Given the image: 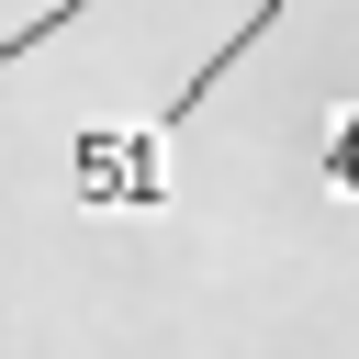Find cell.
I'll list each match as a JSON object with an SVG mask.
<instances>
[{
  "label": "cell",
  "instance_id": "2",
  "mask_svg": "<svg viewBox=\"0 0 359 359\" xmlns=\"http://www.w3.org/2000/svg\"><path fill=\"white\" fill-rule=\"evenodd\" d=\"M79 11H90V0H45V11H34V22H11V34H0V67H22V56H34V45H45V34H67V22H79Z\"/></svg>",
  "mask_w": 359,
  "mask_h": 359
},
{
  "label": "cell",
  "instance_id": "3",
  "mask_svg": "<svg viewBox=\"0 0 359 359\" xmlns=\"http://www.w3.org/2000/svg\"><path fill=\"white\" fill-rule=\"evenodd\" d=\"M314 168H325L337 191H359V112H337V123H325V146H314Z\"/></svg>",
  "mask_w": 359,
  "mask_h": 359
},
{
  "label": "cell",
  "instance_id": "1",
  "mask_svg": "<svg viewBox=\"0 0 359 359\" xmlns=\"http://www.w3.org/2000/svg\"><path fill=\"white\" fill-rule=\"evenodd\" d=\"M280 11H292V0H258V11L224 34V56H202V67H191V90H168V101H157V123H135V135H123V123H101V135H79V146H67V191H79L90 213H157V202H168V135L224 90V67H236Z\"/></svg>",
  "mask_w": 359,
  "mask_h": 359
}]
</instances>
